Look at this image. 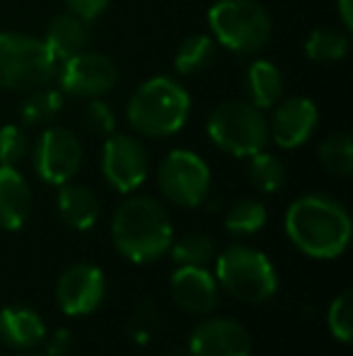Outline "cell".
Here are the masks:
<instances>
[{"label":"cell","mask_w":353,"mask_h":356,"mask_svg":"<svg viewBox=\"0 0 353 356\" xmlns=\"http://www.w3.org/2000/svg\"><path fill=\"white\" fill-rule=\"evenodd\" d=\"M286 235L312 259H336L351 243V216L344 204L327 194H305L288 207Z\"/></svg>","instance_id":"6da1fadb"},{"label":"cell","mask_w":353,"mask_h":356,"mask_svg":"<svg viewBox=\"0 0 353 356\" xmlns=\"http://www.w3.org/2000/svg\"><path fill=\"white\" fill-rule=\"evenodd\" d=\"M175 240L167 209L153 197H128L114 211L112 243L121 257L133 264H150L165 257Z\"/></svg>","instance_id":"7a4b0ae2"},{"label":"cell","mask_w":353,"mask_h":356,"mask_svg":"<svg viewBox=\"0 0 353 356\" xmlns=\"http://www.w3.org/2000/svg\"><path fill=\"white\" fill-rule=\"evenodd\" d=\"M191 97L179 80L167 75L148 78L133 90L126 104V119L133 131L146 138L175 136L187 124Z\"/></svg>","instance_id":"3957f363"},{"label":"cell","mask_w":353,"mask_h":356,"mask_svg":"<svg viewBox=\"0 0 353 356\" xmlns=\"http://www.w3.org/2000/svg\"><path fill=\"white\" fill-rule=\"evenodd\" d=\"M208 29L218 47L252 56L268 44L271 15L257 0H216L208 10Z\"/></svg>","instance_id":"277c9868"},{"label":"cell","mask_w":353,"mask_h":356,"mask_svg":"<svg viewBox=\"0 0 353 356\" xmlns=\"http://www.w3.org/2000/svg\"><path fill=\"white\" fill-rule=\"evenodd\" d=\"M216 282L242 303H266L278 291V274L271 259L250 245H230L216 257Z\"/></svg>","instance_id":"5b68a950"},{"label":"cell","mask_w":353,"mask_h":356,"mask_svg":"<svg viewBox=\"0 0 353 356\" xmlns=\"http://www.w3.org/2000/svg\"><path fill=\"white\" fill-rule=\"evenodd\" d=\"M58 61L44 39L22 32H0V90L29 92L51 85Z\"/></svg>","instance_id":"8992f818"},{"label":"cell","mask_w":353,"mask_h":356,"mask_svg":"<svg viewBox=\"0 0 353 356\" xmlns=\"http://www.w3.org/2000/svg\"><path fill=\"white\" fill-rule=\"evenodd\" d=\"M206 134L225 153L250 158L268 145V119L247 99H225L208 114Z\"/></svg>","instance_id":"52a82bcc"},{"label":"cell","mask_w":353,"mask_h":356,"mask_svg":"<svg viewBox=\"0 0 353 356\" xmlns=\"http://www.w3.org/2000/svg\"><path fill=\"white\" fill-rule=\"evenodd\" d=\"M157 187L170 204L182 209H196L211 192V168L198 153L175 148L160 160Z\"/></svg>","instance_id":"ba28073f"},{"label":"cell","mask_w":353,"mask_h":356,"mask_svg":"<svg viewBox=\"0 0 353 356\" xmlns=\"http://www.w3.org/2000/svg\"><path fill=\"white\" fill-rule=\"evenodd\" d=\"M32 163L46 184L61 187L71 182L83 168V143L66 127H46L32 143Z\"/></svg>","instance_id":"9c48e42d"},{"label":"cell","mask_w":353,"mask_h":356,"mask_svg":"<svg viewBox=\"0 0 353 356\" xmlns=\"http://www.w3.org/2000/svg\"><path fill=\"white\" fill-rule=\"evenodd\" d=\"M58 90L68 97H104L117 85L119 68L107 54L80 51L63 58V66L56 71Z\"/></svg>","instance_id":"30bf717a"},{"label":"cell","mask_w":353,"mask_h":356,"mask_svg":"<svg viewBox=\"0 0 353 356\" xmlns=\"http://www.w3.org/2000/svg\"><path fill=\"white\" fill-rule=\"evenodd\" d=\"M150 172V158L148 150L138 138L128 134L107 136L102 148V175L112 189L119 194H133Z\"/></svg>","instance_id":"8fae6325"},{"label":"cell","mask_w":353,"mask_h":356,"mask_svg":"<svg viewBox=\"0 0 353 356\" xmlns=\"http://www.w3.org/2000/svg\"><path fill=\"white\" fill-rule=\"evenodd\" d=\"M268 119V141H273L278 148L293 150L310 141L320 122V109L310 97L293 95L281 97L271 107Z\"/></svg>","instance_id":"7c38bea8"},{"label":"cell","mask_w":353,"mask_h":356,"mask_svg":"<svg viewBox=\"0 0 353 356\" xmlns=\"http://www.w3.org/2000/svg\"><path fill=\"white\" fill-rule=\"evenodd\" d=\"M107 279L99 267L89 262L71 264L56 282V303L71 318L89 315L102 305Z\"/></svg>","instance_id":"4fadbf2b"},{"label":"cell","mask_w":353,"mask_h":356,"mask_svg":"<svg viewBox=\"0 0 353 356\" xmlns=\"http://www.w3.org/2000/svg\"><path fill=\"white\" fill-rule=\"evenodd\" d=\"M252 334L232 318H206L189 334V356H252Z\"/></svg>","instance_id":"5bb4252c"},{"label":"cell","mask_w":353,"mask_h":356,"mask_svg":"<svg viewBox=\"0 0 353 356\" xmlns=\"http://www.w3.org/2000/svg\"><path fill=\"white\" fill-rule=\"evenodd\" d=\"M170 293L191 315H208L218 305V282L206 267H177L170 277Z\"/></svg>","instance_id":"9a60e30c"},{"label":"cell","mask_w":353,"mask_h":356,"mask_svg":"<svg viewBox=\"0 0 353 356\" xmlns=\"http://www.w3.org/2000/svg\"><path fill=\"white\" fill-rule=\"evenodd\" d=\"M32 213V189L17 168L0 165V230H19Z\"/></svg>","instance_id":"2e32d148"},{"label":"cell","mask_w":353,"mask_h":356,"mask_svg":"<svg viewBox=\"0 0 353 356\" xmlns=\"http://www.w3.org/2000/svg\"><path fill=\"white\" fill-rule=\"evenodd\" d=\"M46 339L44 318L32 308L10 305L0 310V342L12 349H32Z\"/></svg>","instance_id":"e0dca14e"},{"label":"cell","mask_w":353,"mask_h":356,"mask_svg":"<svg viewBox=\"0 0 353 356\" xmlns=\"http://www.w3.org/2000/svg\"><path fill=\"white\" fill-rule=\"evenodd\" d=\"M56 207L61 213L63 223L71 225L73 230L87 233L99 220V199L85 184L71 182L61 184L56 194Z\"/></svg>","instance_id":"ac0fdd59"},{"label":"cell","mask_w":353,"mask_h":356,"mask_svg":"<svg viewBox=\"0 0 353 356\" xmlns=\"http://www.w3.org/2000/svg\"><path fill=\"white\" fill-rule=\"evenodd\" d=\"M89 22L76 17L73 13H58L51 17L44 34V44L49 47V51L53 54L56 61H63L68 56H76V54L85 51L89 47Z\"/></svg>","instance_id":"d6986e66"},{"label":"cell","mask_w":353,"mask_h":356,"mask_svg":"<svg viewBox=\"0 0 353 356\" xmlns=\"http://www.w3.org/2000/svg\"><path fill=\"white\" fill-rule=\"evenodd\" d=\"M245 92L247 102H252L255 107L271 109L283 97V73L271 61L257 58L245 73Z\"/></svg>","instance_id":"ffe728a7"},{"label":"cell","mask_w":353,"mask_h":356,"mask_svg":"<svg viewBox=\"0 0 353 356\" xmlns=\"http://www.w3.org/2000/svg\"><path fill=\"white\" fill-rule=\"evenodd\" d=\"M218 44L211 34H191L182 42L175 56V71L184 78L198 75L216 63Z\"/></svg>","instance_id":"44dd1931"},{"label":"cell","mask_w":353,"mask_h":356,"mask_svg":"<svg viewBox=\"0 0 353 356\" xmlns=\"http://www.w3.org/2000/svg\"><path fill=\"white\" fill-rule=\"evenodd\" d=\"M349 32L334 27L312 29L305 39V56L315 63H339L349 54Z\"/></svg>","instance_id":"7402d4cb"},{"label":"cell","mask_w":353,"mask_h":356,"mask_svg":"<svg viewBox=\"0 0 353 356\" xmlns=\"http://www.w3.org/2000/svg\"><path fill=\"white\" fill-rule=\"evenodd\" d=\"M61 109L63 92L51 85H44V88L29 90L19 107V117L27 127H42V124H51L61 114Z\"/></svg>","instance_id":"603a6c76"},{"label":"cell","mask_w":353,"mask_h":356,"mask_svg":"<svg viewBox=\"0 0 353 356\" xmlns=\"http://www.w3.org/2000/svg\"><path fill=\"white\" fill-rule=\"evenodd\" d=\"M250 165H247V177H250L252 187H257L264 194H276L283 189L288 179L286 165L281 163V158H276L268 150H259V153L250 155Z\"/></svg>","instance_id":"cb8c5ba5"},{"label":"cell","mask_w":353,"mask_h":356,"mask_svg":"<svg viewBox=\"0 0 353 356\" xmlns=\"http://www.w3.org/2000/svg\"><path fill=\"white\" fill-rule=\"evenodd\" d=\"M167 252L177 267H206L216 259V243L203 233H187L179 240H172Z\"/></svg>","instance_id":"d4e9b609"},{"label":"cell","mask_w":353,"mask_h":356,"mask_svg":"<svg viewBox=\"0 0 353 356\" xmlns=\"http://www.w3.org/2000/svg\"><path fill=\"white\" fill-rule=\"evenodd\" d=\"M266 207L257 199H242V202L232 204L225 213V228L227 233L240 235V238H247V235L259 233L266 225Z\"/></svg>","instance_id":"484cf974"},{"label":"cell","mask_w":353,"mask_h":356,"mask_svg":"<svg viewBox=\"0 0 353 356\" xmlns=\"http://www.w3.org/2000/svg\"><path fill=\"white\" fill-rule=\"evenodd\" d=\"M320 163L327 172L336 177H349L353 172V141L349 134H332L320 143Z\"/></svg>","instance_id":"4316f807"},{"label":"cell","mask_w":353,"mask_h":356,"mask_svg":"<svg viewBox=\"0 0 353 356\" xmlns=\"http://www.w3.org/2000/svg\"><path fill=\"white\" fill-rule=\"evenodd\" d=\"M327 327L329 334L341 344H349L353 337V293L349 289L341 291L327 310Z\"/></svg>","instance_id":"83f0119b"},{"label":"cell","mask_w":353,"mask_h":356,"mask_svg":"<svg viewBox=\"0 0 353 356\" xmlns=\"http://www.w3.org/2000/svg\"><path fill=\"white\" fill-rule=\"evenodd\" d=\"M29 153H32V141L22 127L8 124L0 129V165L17 168L22 160L29 158Z\"/></svg>","instance_id":"f1b7e54d"},{"label":"cell","mask_w":353,"mask_h":356,"mask_svg":"<svg viewBox=\"0 0 353 356\" xmlns=\"http://www.w3.org/2000/svg\"><path fill=\"white\" fill-rule=\"evenodd\" d=\"M160 330V313H157L153 300H143L138 308L133 310V318L128 323V334L136 344H148Z\"/></svg>","instance_id":"f546056e"},{"label":"cell","mask_w":353,"mask_h":356,"mask_svg":"<svg viewBox=\"0 0 353 356\" xmlns=\"http://www.w3.org/2000/svg\"><path fill=\"white\" fill-rule=\"evenodd\" d=\"M85 124L94 136H112L117 131V114L102 97H92L85 104Z\"/></svg>","instance_id":"4dcf8cb0"},{"label":"cell","mask_w":353,"mask_h":356,"mask_svg":"<svg viewBox=\"0 0 353 356\" xmlns=\"http://www.w3.org/2000/svg\"><path fill=\"white\" fill-rule=\"evenodd\" d=\"M63 3H66L68 13L85 19V22H92V19H97L109 8L112 0H63Z\"/></svg>","instance_id":"1f68e13d"},{"label":"cell","mask_w":353,"mask_h":356,"mask_svg":"<svg viewBox=\"0 0 353 356\" xmlns=\"http://www.w3.org/2000/svg\"><path fill=\"white\" fill-rule=\"evenodd\" d=\"M73 334L68 330H56V332L49 337L46 342V354L44 356H66L68 349H71Z\"/></svg>","instance_id":"d6a6232c"},{"label":"cell","mask_w":353,"mask_h":356,"mask_svg":"<svg viewBox=\"0 0 353 356\" xmlns=\"http://www.w3.org/2000/svg\"><path fill=\"white\" fill-rule=\"evenodd\" d=\"M336 10H339V19L344 24L346 32L353 29V0H336Z\"/></svg>","instance_id":"836d02e7"},{"label":"cell","mask_w":353,"mask_h":356,"mask_svg":"<svg viewBox=\"0 0 353 356\" xmlns=\"http://www.w3.org/2000/svg\"><path fill=\"white\" fill-rule=\"evenodd\" d=\"M17 356H44V354H34V352H24V354H17Z\"/></svg>","instance_id":"e575fe53"},{"label":"cell","mask_w":353,"mask_h":356,"mask_svg":"<svg viewBox=\"0 0 353 356\" xmlns=\"http://www.w3.org/2000/svg\"><path fill=\"white\" fill-rule=\"evenodd\" d=\"M172 356H189V352L187 354H172Z\"/></svg>","instance_id":"d590c367"}]
</instances>
